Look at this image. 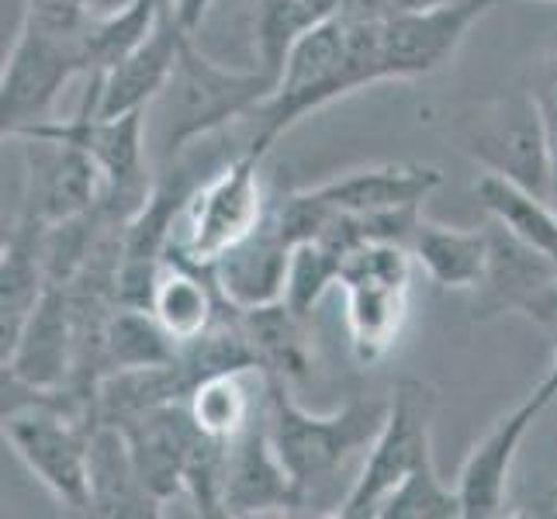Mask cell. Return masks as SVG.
Masks as SVG:
<instances>
[{
    "mask_svg": "<svg viewBox=\"0 0 557 519\" xmlns=\"http://www.w3.org/2000/svg\"><path fill=\"white\" fill-rule=\"evenodd\" d=\"M374 84H384L381 22L347 11L333 14L330 22L305 32L287 52L271 98L249 114L253 139L246 149L267 157L284 132L309 119L312 111Z\"/></svg>",
    "mask_w": 557,
    "mask_h": 519,
    "instance_id": "6da1fadb",
    "label": "cell"
},
{
    "mask_svg": "<svg viewBox=\"0 0 557 519\" xmlns=\"http://www.w3.org/2000/svg\"><path fill=\"white\" fill-rule=\"evenodd\" d=\"M384 416L388 398H354L343 409L319 416L298 406L292 381L267 378V430L295 482V512H315L312 506L322 503L336 512L339 498H333V485L354 457L371 450Z\"/></svg>",
    "mask_w": 557,
    "mask_h": 519,
    "instance_id": "7a4b0ae2",
    "label": "cell"
},
{
    "mask_svg": "<svg viewBox=\"0 0 557 519\" xmlns=\"http://www.w3.org/2000/svg\"><path fill=\"white\" fill-rule=\"evenodd\" d=\"M277 84L263 66L228 70L198 49L195 35L184 38L177 66L170 73L163 94L152 104L160 108V152L174 160L190 146L215 136L236 119H249Z\"/></svg>",
    "mask_w": 557,
    "mask_h": 519,
    "instance_id": "3957f363",
    "label": "cell"
},
{
    "mask_svg": "<svg viewBox=\"0 0 557 519\" xmlns=\"http://www.w3.org/2000/svg\"><path fill=\"white\" fill-rule=\"evenodd\" d=\"M263 152L243 149L236 160L205 173L177 215L166 257L211 271L253 236L271 205V190L263 184Z\"/></svg>",
    "mask_w": 557,
    "mask_h": 519,
    "instance_id": "277c9868",
    "label": "cell"
},
{
    "mask_svg": "<svg viewBox=\"0 0 557 519\" xmlns=\"http://www.w3.org/2000/svg\"><path fill=\"white\" fill-rule=\"evenodd\" d=\"M412 254L398 243H363L343 257L336 287L347 301L350 350L360 363H377L392 354L409 319Z\"/></svg>",
    "mask_w": 557,
    "mask_h": 519,
    "instance_id": "5b68a950",
    "label": "cell"
},
{
    "mask_svg": "<svg viewBox=\"0 0 557 519\" xmlns=\"http://www.w3.org/2000/svg\"><path fill=\"white\" fill-rule=\"evenodd\" d=\"M433 419H436V392L426 381L406 378L388 395V416L377 430L371 450L350 482L347 495L336 509L339 519H377L388 495L406 478L433 460Z\"/></svg>",
    "mask_w": 557,
    "mask_h": 519,
    "instance_id": "8992f818",
    "label": "cell"
},
{
    "mask_svg": "<svg viewBox=\"0 0 557 519\" xmlns=\"http://www.w3.org/2000/svg\"><path fill=\"white\" fill-rule=\"evenodd\" d=\"M84 32L60 35L25 25L4 60L0 73V128L4 139H14L38 122L55 119V101L76 76H90V55Z\"/></svg>",
    "mask_w": 557,
    "mask_h": 519,
    "instance_id": "52a82bcc",
    "label": "cell"
},
{
    "mask_svg": "<svg viewBox=\"0 0 557 519\" xmlns=\"http://www.w3.org/2000/svg\"><path fill=\"white\" fill-rule=\"evenodd\" d=\"M460 149L485 173H498L550 198L554 152L533 98H506L482 104L471 119L457 122Z\"/></svg>",
    "mask_w": 557,
    "mask_h": 519,
    "instance_id": "ba28073f",
    "label": "cell"
},
{
    "mask_svg": "<svg viewBox=\"0 0 557 519\" xmlns=\"http://www.w3.org/2000/svg\"><path fill=\"white\" fill-rule=\"evenodd\" d=\"M557 398V378L547 371L544 381L503 419L492 422V430L478 440L465 465L457 471V492L460 506H465V519H498L509 509V478L512 465L520 457V447L533 422L547 412V406Z\"/></svg>",
    "mask_w": 557,
    "mask_h": 519,
    "instance_id": "9c48e42d",
    "label": "cell"
},
{
    "mask_svg": "<svg viewBox=\"0 0 557 519\" xmlns=\"http://www.w3.org/2000/svg\"><path fill=\"white\" fill-rule=\"evenodd\" d=\"M503 0H454L426 11L381 17V63L384 81H422L444 70L468 32Z\"/></svg>",
    "mask_w": 557,
    "mask_h": 519,
    "instance_id": "30bf717a",
    "label": "cell"
},
{
    "mask_svg": "<svg viewBox=\"0 0 557 519\" xmlns=\"http://www.w3.org/2000/svg\"><path fill=\"white\" fill-rule=\"evenodd\" d=\"M17 143L25 152V215L55 225L101 205L104 177L87 149L49 136H28Z\"/></svg>",
    "mask_w": 557,
    "mask_h": 519,
    "instance_id": "8fae6325",
    "label": "cell"
},
{
    "mask_svg": "<svg viewBox=\"0 0 557 519\" xmlns=\"http://www.w3.org/2000/svg\"><path fill=\"white\" fill-rule=\"evenodd\" d=\"M295 503V482L274 450L263 401V412L236 440H228L222 506L225 516H292Z\"/></svg>",
    "mask_w": 557,
    "mask_h": 519,
    "instance_id": "7c38bea8",
    "label": "cell"
},
{
    "mask_svg": "<svg viewBox=\"0 0 557 519\" xmlns=\"http://www.w3.org/2000/svg\"><path fill=\"white\" fill-rule=\"evenodd\" d=\"M184 38L190 35L181 28L174 4H170L143 46L132 49L125 60H119L111 70L87 76L98 114L119 119V114H128V111H149V104L163 94L170 73L177 66Z\"/></svg>",
    "mask_w": 557,
    "mask_h": 519,
    "instance_id": "4fadbf2b",
    "label": "cell"
},
{
    "mask_svg": "<svg viewBox=\"0 0 557 519\" xmlns=\"http://www.w3.org/2000/svg\"><path fill=\"white\" fill-rule=\"evenodd\" d=\"M444 187V170L430 163H377L347 170L339 177L305 187L339 215H384V211H422Z\"/></svg>",
    "mask_w": 557,
    "mask_h": 519,
    "instance_id": "5bb4252c",
    "label": "cell"
},
{
    "mask_svg": "<svg viewBox=\"0 0 557 519\" xmlns=\"http://www.w3.org/2000/svg\"><path fill=\"white\" fill-rule=\"evenodd\" d=\"M128 440V450L136 457L143 482L149 492L166 506L170 498L184 495V474L190 465V454L198 444V422L184 401H166L160 409H149L136 416L125 427H119Z\"/></svg>",
    "mask_w": 557,
    "mask_h": 519,
    "instance_id": "9a60e30c",
    "label": "cell"
},
{
    "mask_svg": "<svg viewBox=\"0 0 557 519\" xmlns=\"http://www.w3.org/2000/svg\"><path fill=\"white\" fill-rule=\"evenodd\" d=\"M76 360V330L66 287L49 284L42 301L35 305L14 350L0 360L4 378L22 381L28 388H63Z\"/></svg>",
    "mask_w": 557,
    "mask_h": 519,
    "instance_id": "2e32d148",
    "label": "cell"
},
{
    "mask_svg": "<svg viewBox=\"0 0 557 519\" xmlns=\"http://www.w3.org/2000/svg\"><path fill=\"white\" fill-rule=\"evenodd\" d=\"M46 228L49 225L17 211V219L4 233V249H0V360L14 350L25 322L49 287Z\"/></svg>",
    "mask_w": 557,
    "mask_h": 519,
    "instance_id": "e0dca14e",
    "label": "cell"
},
{
    "mask_svg": "<svg viewBox=\"0 0 557 519\" xmlns=\"http://www.w3.org/2000/svg\"><path fill=\"white\" fill-rule=\"evenodd\" d=\"M292 249H295V243L287 239L284 225L277 219V208H274V195H271V205H267V215L257 225V233L246 243H239L225 260L211 267L222 298L233 301L236 309L277 301L284 295V277H287Z\"/></svg>",
    "mask_w": 557,
    "mask_h": 519,
    "instance_id": "ac0fdd59",
    "label": "cell"
},
{
    "mask_svg": "<svg viewBox=\"0 0 557 519\" xmlns=\"http://www.w3.org/2000/svg\"><path fill=\"white\" fill-rule=\"evenodd\" d=\"M87 516H122V519L163 516V503L143 482L125 433L119 427H108V422H98L90 436Z\"/></svg>",
    "mask_w": 557,
    "mask_h": 519,
    "instance_id": "d6986e66",
    "label": "cell"
},
{
    "mask_svg": "<svg viewBox=\"0 0 557 519\" xmlns=\"http://www.w3.org/2000/svg\"><path fill=\"white\" fill-rule=\"evenodd\" d=\"M409 254L433 284L447 287V292L474 295L488 274L492 233H488V225L460 228V225L419 219L416 233L409 239Z\"/></svg>",
    "mask_w": 557,
    "mask_h": 519,
    "instance_id": "ffe728a7",
    "label": "cell"
},
{
    "mask_svg": "<svg viewBox=\"0 0 557 519\" xmlns=\"http://www.w3.org/2000/svg\"><path fill=\"white\" fill-rule=\"evenodd\" d=\"M225 309L219 281L205 267L166 257L149 295V312L181 346L198 339Z\"/></svg>",
    "mask_w": 557,
    "mask_h": 519,
    "instance_id": "44dd1931",
    "label": "cell"
},
{
    "mask_svg": "<svg viewBox=\"0 0 557 519\" xmlns=\"http://www.w3.org/2000/svg\"><path fill=\"white\" fill-rule=\"evenodd\" d=\"M239 312V330L246 336L249 354H253L257 371L267 378H284L298 381L312 368V339H309V319L295 316L287 309V301H267V305H249Z\"/></svg>",
    "mask_w": 557,
    "mask_h": 519,
    "instance_id": "7402d4cb",
    "label": "cell"
},
{
    "mask_svg": "<svg viewBox=\"0 0 557 519\" xmlns=\"http://www.w3.org/2000/svg\"><path fill=\"white\" fill-rule=\"evenodd\" d=\"M474 198L485 208L488 222L506 228L512 239L536 249L541 257L557 263V208L550 198L516 184L498 173H482L474 184Z\"/></svg>",
    "mask_w": 557,
    "mask_h": 519,
    "instance_id": "603a6c76",
    "label": "cell"
},
{
    "mask_svg": "<svg viewBox=\"0 0 557 519\" xmlns=\"http://www.w3.org/2000/svg\"><path fill=\"white\" fill-rule=\"evenodd\" d=\"M263 378L257 368L243 371H219L201 378L187 395V409L195 416L198 430L211 440H236L249 422L263 412L267 401V381L263 388L253 395V384Z\"/></svg>",
    "mask_w": 557,
    "mask_h": 519,
    "instance_id": "cb8c5ba5",
    "label": "cell"
},
{
    "mask_svg": "<svg viewBox=\"0 0 557 519\" xmlns=\"http://www.w3.org/2000/svg\"><path fill=\"white\" fill-rule=\"evenodd\" d=\"M181 357V343L170 336L146 305H119L104 333V374L132 368H160Z\"/></svg>",
    "mask_w": 557,
    "mask_h": 519,
    "instance_id": "d4e9b609",
    "label": "cell"
},
{
    "mask_svg": "<svg viewBox=\"0 0 557 519\" xmlns=\"http://www.w3.org/2000/svg\"><path fill=\"white\" fill-rule=\"evenodd\" d=\"M343 4L347 0H257V17H253L257 66L277 76L298 38L309 28L330 22L333 14L343 11Z\"/></svg>",
    "mask_w": 557,
    "mask_h": 519,
    "instance_id": "484cf974",
    "label": "cell"
},
{
    "mask_svg": "<svg viewBox=\"0 0 557 519\" xmlns=\"http://www.w3.org/2000/svg\"><path fill=\"white\" fill-rule=\"evenodd\" d=\"M339 267L343 254L325 239H305L292 249V260H287V277H284V301L287 309L301 319H312L315 305L322 295L336 287L339 281Z\"/></svg>",
    "mask_w": 557,
    "mask_h": 519,
    "instance_id": "4316f807",
    "label": "cell"
},
{
    "mask_svg": "<svg viewBox=\"0 0 557 519\" xmlns=\"http://www.w3.org/2000/svg\"><path fill=\"white\" fill-rule=\"evenodd\" d=\"M377 519H465V506L457 485L436 471V460H426L388 495Z\"/></svg>",
    "mask_w": 557,
    "mask_h": 519,
    "instance_id": "83f0119b",
    "label": "cell"
},
{
    "mask_svg": "<svg viewBox=\"0 0 557 519\" xmlns=\"http://www.w3.org/2000/svg\"><path fill=\"white\" fill-rule=\"evenodd\" d=\"M25 25L60 32V35H76L90 25L87 4L84 0H25Z\"/></svg>",
    "mask_w": 557,
    "mask_h": 519,
    "instance_id": "f1b7e54d",
    "label": "cell"
},
{
    "mask_svg": "<svg viewBox=\"0 0 557 519\" xmlns=\"http://www.w3.org/2000/svg\"><path fill=\"white\" fill-rule=\"evenodd\" d=\"M530 98H533L536 111H541V119H544L550 152H557V46L547 49L541 55V63H536Z\"/></svg>",
    "mask_w": 557,
    "mask_h": 519,
    "instance_id": "f546056e",
    "label": "cell"
},
{
    "mask_svg": "<svg viewBox=\"0 0 557 519\" xmlns=\"http://www.w3.org/2000/svg\"><path fill=\"white\" fill-rule=\"evenodd\" d=\"M440 4H454V0H347L343 11L357 14V17H392V14H406V11H426Z\"/></svg>",
    "mask_w": 557,
    "mask_h": 519,
    "instance_id": "4dcf8cb0",
    "label": "cell"
},
{
    "mask_svg": "<svg viewBox=\"0 0 557 519\" xmlns=\"http://www.w3.org/2000/svg\"><path fill=\"white\" fill-rule=\"evenodd\" d=\"M211 0H174V14L187 35H198V28L205 25Z\"/></svg>",
    "mask_w": 557,
    "mask_h": 519,
    "instance_id": "1f68e13d",
    "label": "cell"
},
{
    "mask_svg": "<svg viewBox=\"0 0 557 519\" xmlns=\"http://www.w3.org/2000/svg\"><path fill=\"white\" fill-rule=\"evenodd\" d=\"M84 4H87L90 25H98V22H111V17L132 11V8L139 4V0H84Z\"/></svg>",
    "mask_w": 557,
    "mask_h": 519,
    "instance_id": "d6a6232c",
    "label": "cell"
},
{
    "mask_svg": "<svg viewBox=\"0 0 557 519\" xmlns=\"http://www.w3.org/2000/svg\"><path fill=\"white\" fill-rule=\"evenodd\" d=\"M550 201L557 208V152H554V187H550Z\"/></svg>",
    "mask_w": 557,
    "mask_h": 519,
    "instance_id": "836d02e7",
    "label": "cell"
},
{
    "mask_svg": "<svg viewBox=\"0 0 557 519\" xmlns=\"http://www.w3.org/2000/svg\"><path fill=\"white\" fill-rule=\"evenodd\" d=\"M503 4H506V0H503ZM554 4H557V0H554Z\"/></svg>",
    "mask_w": 557,
    "mask_h": 519,
    "instance_id": "e575fe53",
    "label": "cell"
}]
</instances>
